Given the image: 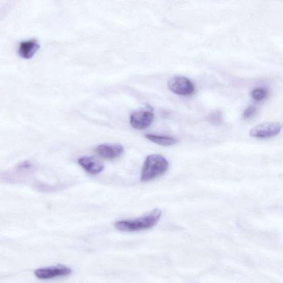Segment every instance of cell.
<instances>
[{"label": "cell", "instance_id": "1", "mask_svg": "<svg viewBox=\"0 0 283 283\" xmlns=\"http://www.w3.org/2000/svg\"><path fill=\"white\" fill-rule=\"evenodd\" d=\"M161 215V211L153 210L150 214L131 221H122L116 223L115 227L123 232H136L149 229L156 225Z\"/></svg>", "mask_w": 283, "mask_h": 283}, {"label": "cell", "instance_id": "2", "mask_svg": "<svg viewBox=\"0 0 283 283\" xmlns=\"http://www.w3.org/2000/svg\"><path fill=\"white\" fill-rule=\"evenodd\" d=\"M169 167L167 160L159 154H152L145 161L141 174V180L150 181L165 174Z\"/></svg>", "mask_w": 283, "mask_h": 283}, {"label": "cell", "instance_id": "3", "mask_svg": "<svg viewBox=\"0 0 283 283\" xmlns=\"http://www.w3.org/2000/svg\"><path fill=\"white\" fill-rule=\"evenodd\" d=\"M35 166L30 161L21 162L12 171L0 172V182L8 184L24 183L35 172Z\"/></svg>", "mask_w": 283, "mask_h": 283}, {"label": "cell", "instance_id": "4", "mask_svg": "<svg viewBox=\"0 0 283 283\" xmlns=\"http://www.w3.org/2000/svg\"><path fill=\"white\" fill-rule=\"evenodd\" d=\"M168 86L173 93L181 96L192 95L195 91L194 84L187 77L182 76L172 77L168 82Z\"/></svg>", "mask_w": 283, "mask_h": 283}, {"label": "cell", "instance_id": "5", "mask_svg": "<svg viewBox=\"0 0 283 283\" xmlns=\"http://www.w3.org/2000/svg\"><path fill=\"white\" fill-rule=\"evenodd\" d=\"M282 129L279 123H266L253 127L250 131V136L258 138H270L276 135Z\"/></svg>", "mask_w": 283, "mask_h": 283}, {"label": "cell", "instance_id": "6", "mask_svg": "<svg viewBox=\"0 0 283 283\" xmlns=\"http://www.w3.org/2000/svg\"><path fill=\"white\" fill-rule=\"evenodd\" d=\"M154 119V114L150 109L141 110L134 112L130 117V124L133 128L144 130L149 127Z\"/></svg>", "mask_w": 283, "mask_h": 283}, {"label": "cell", "instance_id": "7", "mask_svg": "<svg viewBox=\"0 0 283 283\" xmlns=\"http://www.w3.org/2000/svg\"><path fill=\"white\" fill-rule=\"evenodd\" d=\"M72 272L70 268L64 266L41 268L34 271L35 277L42 280L65 277Z\"/></svg>", "mask_w": 283, "mask_h": 283}, {"label": "cell", "instance_id": "8", "mask_svg": "<svg viewBox=\"0 0 283 283\" xmlns=\"http://www.w3.org/2000/svg\"><path fill=\"white\" fill-rule=\"evenodd\" d=\"M124 148L120 145L104 144L97 146L95 152L100 157L108 159L118 158L123 154Z\"/></svg>", "mask_w": 283, "mask_h": 283}, {"label": "cell", "instance_id": "9", "mask_svg": "<svg viewBox=\"0 0 283 283\" xmlns=\"http://www.w3.org/2000/svg\"><path fill=\"white\" fill-rule=\"evenodd\" d=\"M40 48L36 39H31L21 42L19 44L18 53L21 58L30 59L33 57Z\"/></svg>", "mask_w": 283, "mask_h": 283}, {"label": "cell", "instance_id": "10", "mask_svg": "<svg viewBox=\"0 0 283 283\" xmlns=\"http://www.w3.org/2000/svg\"><path fill=\"white\" fill-rule=\"evenodd\" d=\"M79 164L91 174H97L103 171V163L94 157H84L79 159Z\"/></svg>", "mask_w": 283, "mask_h": 283}, {"label": "cell", "instance_id": "11", "mask_svg": "<svg viewBox=\"0 0 283 283\" xmlns=\"http://www.w3.org/2000/svg\"><path fill=\"white\" fill-rule=\"evenodd\" d=\"M145 137L155 144L164 146H171L178 143V140L170 137L146 134Z\"/></svg>", "mask_w": 283, "mask_h": 283}, {"label": "cell", "instance_id": "12", "mask_svg": "<svg viewBox=\"0 0 283 283\" xmlns=\"http://www.w3.org/2000/svg\"><path fill=\"white\" fill-rule=\"evenodd\" d=\"M268 94V92L265 89H256L252 91L251 95L253 98L256 101L264 100Z\"/></svg>", "mask_w": 283, "mask_h": 283}, {"label": "cell", "instance_id": "13", "mask_svg": "<svg viewBox=\"0 0 283 283\" xmlns=\"http://www.w3.org/2000/svg\"><path fill=\"white\" fill-rule=\"evenodd\" d=\"M211 123L215 125L220 124L222 122V116L221 112H215L210 115L209 118Z\"/></svg>", "mask_w": 283, "mask_h": 283}, {"label": "cell", "instance_id": "14", "mask_svg": "<svg viewBox=\"0 0 283 283\" xmlns=\"http://www.w3.org/2000/svg\"><path fill=\"white\" fill-rule=\"evenodd\" d=\"M257 111V108L256 106L254 105L250 106V107L247 108L244 113V117L245 118H248L251 117L252 116H253L254 114V113L256 112Z\"/></svg>", "mask_w": 283, "mask_h": 283}]
</instances>
